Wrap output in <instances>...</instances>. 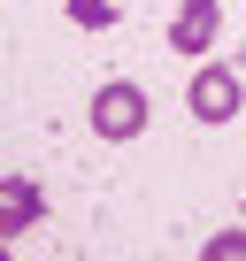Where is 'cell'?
<instances>
[{
  "mask_svg": "<svg viewBox=\"0 0 246 261\" xmlns=\"http://www.w3.org/2000/svg\"><path fill=\"white\" fill-rule=\"evenodd\" d=\"M92 139H108V146H123V139H139L146 130V92L131 85V77H108L100 92H92Z\"/></svg>",
  "mask_w": 246,
  "mask_h": 261,
  "instance_id": "obj_1",
  "label": "cell"
},
{
  "mask_svg": "<svg viewBox=\"0 0 246 261\" xmlns=\"http://www.w3.org/2000/svg\"><path fill=\"white\" fill-rule=\"evenodd\" d=\"M185 108H192L200 123H231V115L246 108V69H231V62H200L192 85H185Z\"/></svg>",
  "mask_w": 246,
  "mask_h": 261,
  "instance_id": "obj_2",
  "label": "cell"
},
{
  "mask_svg": "<svg viewBox=\"0 0 246 261\" xmlns=\"http://www.w3.org/2000/svg\"><path fill=\"white\" fill-rule=\"evenodd\" d=\"M215 39H223V8H215V0H185V8L169 16V46H177V54L200 62Z\"/></svg>",
  "mask_w": 246,
  "mask_h": 261,
  "instance_id": "obj_3",
  "label": "cell"
},
{
  "mask_svg": "<svg viewBox=\"0 0 246 261\" xmlns=\"http://www.w3.org/2000/svg\"><path fill=\"white\" fill-rule=\"evenodd\" d=\"M39 215H46V192H39V177H0V238H23Z\"/></svg>",
  "mask_w": 246,
  "mask_h": 261,
  "instance_id": "obj_4",
  "label": "cell"
},
{
  "mask_svg": "<svg viewBox=\"0 0 246 261\" xmlns=\"http://www.w3.org/2000/svg\"><path fill=\"white\" fill-rule=\"evenodd\" d=\"M62 16H69L77 31H108V23L123 16V0H62Z\"/></svg>",
  "mask_w": 246,
  "mask_h": 261,
  "instance_id": "obj_5",
  "label": "cell"
},
{
  "mask_svg": "<svg viewBox=\"0 0 246 261\" xmlns=\"http://www.w3.org/2000/svg\"><path fill=\"white\" fill-rule=\"evenodd\" d=\"M200 253H208V261H246V223H238V230H215Z\"/></svg>",
  "mask_w": 246,
  "mask_h": 261,
  "instance_id": "obj_6",
  "label": "cell"
},
{
  "mask_svg": "<svg viewBox=\"0 0 246 261\" xmlns=\"http://www.w3.org/2000/svg\"><path fill=\"white\" fill-rule=\"evenodd\" d=\"M0 246H8V238H0Z\"/></svg>",
  "mask_w": 246,
  "mask_h": 261,
  "instance_id": "obj_7",
  "label": "cell"
}]
</instances>
